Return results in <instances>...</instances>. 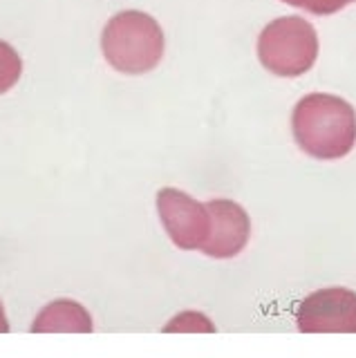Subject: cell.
<instances>
[{
  "label": "cell",
  "instance_id": "1",
  "mask_svg": "<svg viewBox=\"0 0 356 358\" xmlns=\"http://www.w3.org/2000/svg\"><path fill=\"white\" fill-rule=\"evenodd\" d=\"M292 132L298 148L314 159H343L356 145V110L336 94H307L292 112Z\"/></svg>",
  "mask_w": 356,
  "mask_h": 358
},
{
  "label": "cell",
  "instance_id": "2",
  "mask_svg": "<svg viewBox=\"0 0 356 358\" xmlns=\"http://www.w3.org/2000/svg\"><path fill=\"white\" fill-rule=\"evenodd\" d=\"M166 48L164 31L150 14L137 9L119 11L101 34V52L121 74H146L159 65Z\"/></svg>",
  "mask_w": 356,
  "mask_h": 358
},
{
  "label": "cell",
  "instance_id": "3",
  "mask_svg": "<svg viewBox=\"0 0 356 358\" xmlns=\"http://www.w3.org/2000/svg\"><path fill=\"white\" fill-rule=\"evenodd\" d=\"M258 59L266 72L283 78L307 74L318 59V34L309 20L283 16L266 25L258 36Z\"/></svg>",
  "mask_w": 356,
  "mask_h": 358
},
{
  "label": "cell",
  "instance_id": "4",
  "mask_svg": "<svg viewBox=\"0 0 356 358\" xmlns=\"http://www.w3.org/2000/svg\"><path fill=\"white\" fill-rule=\"evenodd\" d=\"M157 213L177 249L202 251L211 238V213L206 204L180 188H162L157 193Z\"/></svg>",
  "mask_w": 356,
  "mask_h": 358
},
{
  "label": "cell",
  "instance_id": "5",
  "mask_svg": "<svg viewBox=\"0 0 356 358\" xmlns=\"http://www.w3.org/2000/svg\"><path fill=\"white\" fill-rule=\"evenodd\" d=\"M296 324L303 334H356V294L343 287L314 291L300 302Z\"/></svg>",
  "mask_w": 356,
  "mask_h": 358
},
{
  "label": "cell",
  "instance_id": "6",
  "mask_svg": "<svg viewBox=\"0 0 356 358\" xmlns=\"http://www.w3.org/2000/svg\"><path fill=\"white\" fill-rule=\"evenodd\" d=\"M206 206L211 213V238L202 246V253L215 260H231L249 244V213L231 199H211Z\"/></svg>",
  "mask_w": 356,
  "mask_h": 358
},
{
  "label": "cell",
  "instance_id": "7",
  "mask_svg": "<svg viewBox=\"0 0 356 358\" xmlns=\"http://www.w3.org/2000/svg\"><path fill=\"white\" fill-rule=\"evenodd\" d=\"M94 329L92 316L81 302L70 298H59L50 302L31 324V334H90Z\"/></svg>",
  "mask_w": 356,
  "mask_h": 358
},
{
  "label": "cell",
  "instance_id": "8",
  "mask_svg": "<svg viewBox=\"0 0 356 358\" xmlns=\"http://www.w3.org/2000/svg\"><path fill=\"white\" fill-rule=\"evenodd\" d=\"M23 74V61L9 43L0 41V94L9 92Z\"/></svg>",
  "mask_w": 356,
  "mask_h": 358
},
{
  "label": "cell",
  "instance_id": "9",
  "mask_svg": "<svg viewBox=\"0 0 356 358\" xmlns=\"http://www.w3.org/2000/svg\"><path fill=\"white\" fill-rule=\"evenodd\" d=\"M164 331L166 334H171V331H208V334H213L215 324L199 311H184L180 316H175L173 320H169Z\"/></svg>",
  "mask_w": 356,
  "mask_h": 358
},
{
  "label": "cell",
  "instance_id": "10",
  "mask_svg": "<svg viewBox=\"0 0 356 358\" xmlns=\"http://www.w3.org/2000/svg\"><path fill=\"white\" fill-rule=\"evenodd\" d=\"M283 3L298 7V9H305L309 14H316V16H329V14H336L341 11L345 5V0H283Z\"/></svg>",
  "mask_w": 356,
  "mask_h": 358
},
{
  "label": "cell",
  "instance_id": "11",
  "mask_svg": "<svg viewBox=\"0 0 356 358\" xmlns=\"http://www.w3.org/2000/svg\"><path fill=\"white\" fill-rule=\"evenodd\" d=\"M9 331V320L5 316V307H3V302H0V334H7Z\"/></svg>",
  "mask_w": 356,
  "mask_h": 358
},
{
  "label": "cell",
  "instance_id": "12",
  "mask_svg": "<svg viewBox=\"0 0 356 358\" xmlns=\"http://www.w3.org/2000/svg\"><path fill=\"white\" fill-rule=\"evenodd\" d=\"M350 3H356V0H345V5H350Z\"/></svg>",
  "mask_w": 356,
  "mask_h": 358
}]
</instances>
